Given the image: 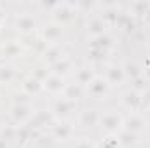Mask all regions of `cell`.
I'll return each mask as SVG.
<instances>
[{"label":"cell","mask_w":150,"mask_h":148,"mask_svg":"<svg viewBox=\"0 0 150 148\" xmlns=\"http://www.w3.org/2000/svg\"><path fill=\"white\" fill-rule=\"evenodd\" d=\"M101 124H103V127H105L107 131H113V129L119 127V124H120V117L115 115V113H108V115L103 117Z\"/></svg>","instance_id":"6da1fadb"},{"label":"cell","mask_w":150,"mask_h":148,"mask_svg":"<svg viewBox=\"0 0 150 148\" xmlns=\"http://www.w3.org/2000/svg\"><path fill=\"white\" fill-rule=\"evenodd\" d=\"M105 89H107V82H105V80H100V78H96V80H93V82H91V91H93L94 94L105 92Z\"/></svg>","instance_id":"7a4b0ae2"},{"label":"cell","mask_w":150,"mask_h":148,"mask_svg":"<svg viewBox=\"0 0 150 148\" xmlns=\"http://www.w3.org/2000/svg\"><path fill=\"white\" fill-rule=\"evenodd\" d=\"M45 85H47L51 91H58V89H61V87H63V82H61V78H59V77H52V78H49V80L45 82Z\"/></svg>","instance_id":"3957f363"},{"label":"cell","mask_w":150,"mask_h":148,"mask_svg":"<svg viewBox=\"0 0 150 148\" xmlns=\"http://www.w3.org/2000/svg\"><path fill=\"white\" fill-rule=\"evenodd\" d=\"M25 89H26L28 92H37L38 89H40V84H38V80L30 78V80H26V82H25Z\"/></svg>","instance_id":"277c9868"},{"label":"cell","mask_w":150,"mask_h":148,"mask_svg":"<svg viewBox=\"0 0 150 148\" xmlns=\"http://www.w3.org/2000/svg\"><path fill=\"white\" fill-rule=\"evenodd\" d=\"M72 108H74V103L72 101H59L58 106H56V110L59 111V113H68Z\"/></svg>","instance_id":"5b68a950"},{"label":"cell","mask_w":150,"mask_h":148,"mask_svg":"<svg viewBox=\"0 0 150 148\" xmlns=\"http://www.w3.org/2000/svg\"><path fill=\"white\" fill-rule=\"evenodd\" d=\"M142 125H143V120L138 118V117H133V118L129 120V129H133V131H140Z\"/></svg>","instance_id":"8992f818"},{"label":"cell","mask_w":150,"mask_h":148,"mask_svg":"<svg viewBox=\"0 0 150 148\" xmlns=\"http://www.w3.org/2000/svg\"><path fill=\"white\" fill-rule=\"evenodd\" d=\"M28 108H25V106H19V108H16V118H23V117H28Z\"/></svg>","instance_id":"52a82bcc"},{"label":"cell","mask_w":150,"mask_h":148,"mask_svg":"<svg viewBox=\"0 0 150 148\" xmlns=\"http://www.w3.org/2000/svg\"><path fill=\"white\" fill-rule=\"evenodd\" d=\"M11 75H12V72H11L9 68H0V78H2V80H9Z\"/></svg>","instance_id":"ba28073f"},{"label":"cell","mask_w":150,"mask_h":148,"mask_svg":"<svg viewBox=\"0 0 150 148\" xmlns=\"http://www.w3.org/2000/svg\"><path fill=\"white\" fill-rule=\"evenodd\" d=\"M79 148H93V147H91L89 143H82V145H80V147H79Z\"/></svg>","instance_id":"9c48e42d"}]
</instances>
